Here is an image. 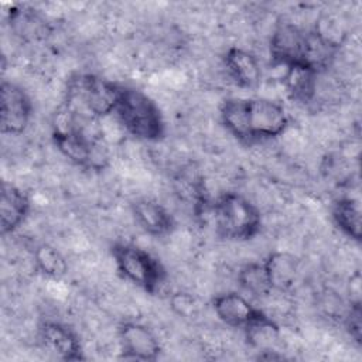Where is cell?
I'll return each instance as SVG.
<instances>
[{"label": "cell", "mask_w": 362, "mask_h": 362, "mask_svg": "<svg viewBox=\"0 0 362 362\" xmlns=\"http://www.w3.org/2000/svg\"><path fill=\"white\" fill-rule=\"evenodd\" d=\"M219 120L243 144L276 139L290 126L284 105L269 98H226L219 105Z\"/></svg>", "instance_id": "6da1fadb"}, {"label": "cell", "mask_w": 362, "mask_h": 362, "mask_svg": "<svg viewBox=\"0 0 362 362\" xmlns=\"http://www.w3.org/2000/svg\"><path fill=\"white\" fill-rule=\"evenodd\" d=\"M99 122L74 113L61 105L52 119V143L61 156L74 165L100 171L107 167L110 156Z\"/></svg>", "instance_id": "7a4b0ae2"}, {"label": "cell", "mask_w": 362, "mask_h": 362, "mask_svg": "<svg viewBox=\"0 0 362 362\" xmlns=\"http://www.w3.org/2000/svg\"><path fill=\"white\" fill-rule=\"evenodd\" d=\"M113 115L124 132L136 140L156 143L165 137L167 127L160 106L139 88L120 86Z\"/></svg>", "instance_id": "3957f363"}, {"label": "cell", "mask_w": 362, "mask_h": 362, "mask_svg": "<svg viewBox=\"0 0 362 362\" xmlns=\"http://www.w3.org/2000/svg\"><path fill=\"white\" fill-rule=\"evenodd\" d=\"M120 86L95 74H74L66 81L61 105L74 113L102 120L115 113Z\"/></svg>", "instance_id": "277c9868"}, {"label": "cell", "mask_w": 362, "mask_h": 362, "mask_svg": "<svg viewBox=\"0 0 362 362\" xmlns=\"http://www.w3.org/2000/svg\"><path fill=\"white\" fill-rule=\"evenodd\" d=\"M209 218L216 233L233 242L250 240L262 229L260 209L249 198L233 191L222 192L212 201Z\"/></svg>", "instance_id": "5b68a950"}, {"label": "cell", "mask_w": 362, "mask_h": 362, "mask_svg": "<svg viewBox=\"0 0 362 362\" xmlns=\"http://www.w3.org/2000/svg\"><path fill=\"white\" fill-rule=\"evenodd\" d=\"M110 255L119 276L144 293L154 296L164 286V264L140 245L117 240L110 246Z\"/></svg>", "instance_id": "8992f818"}, {"label": "cell", "mask_w": 362, "mask_h": 362, "mask_svg": "<svg viewBox=\"0 0 362 362\" xmlns=\"http://www.w3.org/2000/svg\"><path fill=\"white\" fill-rule=\"evenodd\" d=\"M215 315L225 325L239 328L249 334L263 327H276V321L262 308L253 305L243 294L226 291L215 296L211 301Z\"/></svg>", "instance_id": "52a82bcc"}, {"label": "cell", "mask_w": 362, "mask_h": 362, "mask_svg": "<svg viewBox=\"0 0 362 362\" xmlns=\"http://www.w3.org/2000/svg\"><path fill=\"white\" fill-rule=\"evenodd\" d=\"M308 31L310 30L290 21L277 23L269 40V55L272 62L283 68L290 65L308 66Z\"/></svg>", "instance_id": "ba28073f"}, {"label": "cell", "mask_w": 362, "mask_h": 362, "mask_svg": "<svg viewBox=\"0 0 362 362\" xmlns=\"http://www.w3.org/2000/svg\"><path fill=\"white\" fill-rule=\"evenodd\" d=\"M34 106L27 90L16 82L3 79L0 85V127L3 134L17 136L25 132Z\"/></svg>", "instance_id": "9c48e42d"}, {"label": "cell", "mask_w": 362, "mask_h": 362, "mask_svg": "<svg viewBox=\"0 0 362 362\" xmlns=\"http://www.w3.org/2000/svg\"><path fill=\"white\" fill-rule=\"evenodd\" d=\"M116 332L122 358L132 361L158 359L163 346L148 325L136 320H124L117 325Z\"/></svg>", "instance_id": "30bf717a"}, {"label": "cell", "mask_w": 362, "mask_h": 362, "mask_svg": "<svg viewBox=\"0 0 362 362\" xmlns=\"http://www.w3.org/2000/svg\"><path fill=\"white\" fill-rule=\"evenodd\" d=\"M37 342L54 359L75 362L85 358L76 331L59 321H42L37 328Z\"/></svg>", "instance_id": "8fae6325"}, {"label": "cell", "mask_w": 362, "mask_h": 362, "mask_svg": "<svg viewBox=\"0 0 362 362\" xmlns=\"http://www.w3.org/2000/svg\"><path fill=\"white\" fill-rule=\"evenodd\" d=\"M31 199L18 185L1 181L0 184V230L1 235L14 233L28 218Z\"/></svg>", "instance_id": "7c38bea8"}, {"label": "cell", "mask_w": 362, "mask_h": 362, "mask_svg": "<svg viewBox=\"0 0 362 362\" xmlns=\"http://www.w3.org/2000/svg\"><path fill=\"white\" fill-rule=\"evenodd\" d=\"M132 216L137 226L154 238L167 236L174 232L177 223L173 214L153 198H139L132 204Z\"/></svg>", "instance_id": "4fadbf2b"}, {"label": "cell", "mask_w": 362, "mask_h": 362, "mask_svg": "<svg viewBox=\"0 0 362 362\" xmlns=\"http://www.w3.org/2000/svg\"><path fill=\"white\" fill-rule=\"evenodd\" d=\"M223 66L229 79L240 89H256L262 82V65L257 57L242 47H230L223 55Z\"/></svg>", "instance_id": "5bb4252c"}, {"label": "cell", "mask_w": 362, "mask_h": 362, "mask_svg": "<svg viewBox=\"0 0 362 362\" xmlns=\"http://www.w3.org/2000/svg\"><path fill=\"white\" fill-rule=\"evenodd\" d=\"M318 75V72L305 65L286 66L281 83L287 98L298 105L311 103L317 95Z\"/></svg>", "instance_id": "9a60e30c"}, {"label": "cell", "mask_w": 362, "mask_h": 362, "mask_svg": "<svg viewBox=\"0 0 362 362\" xmlns=\"http://www.w3.org/2000/svg\"><path fill=\"white\" fill-rule=\"evenodd\" d=\"M362 212L354 197H338L331 204V219L335 228L348 239L359 243L362 238Z\"/></svg>", "instance_id": "2e32d148"}, {"label": "cell", "mask_w": 362, "mask_h": 362, "mask_svg": "<svg viewBox=\"0 0 362 362\" xmlns=\"http://www.w3.org/2000/svg\"><path fill=\"white\" fill-rule=\"evenodd\" d=\"M273 291H287L298 274V260L288 252H272L263 259Z\"/></svg>", "instance_id": "e0dca14e"}, {"label": "cell", "mask_w": 362, "mask_h": 362, "mask_svg": "<svg viewBox=\"0 0 362 362\" xmlns=\"http://www.w3.org/2000/svg\"><path fill=\"white\" fill-rule=\"evenodd\" d=\"M236 280L239 287L255 298L267 297L273 291L263 260L245 263L239 269Z\"/></svg>", "instance_id": "ac0fdd59"}, {"label": "cell", "mask_w": 362, "mask_h": 362, "mask_svg": "<svg viewBox=\"0 0 362 362\" xmlns=\"http://www.w3.org/2000/svg\"><path fill=\"white\" fill-rule=\"evenodd\" d=\"M34 263L37 270L48 279H62L68 272L65 257L51 245L41 243L34 249Z\"/></svg>", "instance_id": "d6986e66"}, {"label": "cell", "mask_w": 362, "mask_h": 362, "mask_svg": "<svg viewBox=\"0 0 362 362\" xmlns=\"http://www.w3.org/2000/svg\"><path fill=\"white\" fill-rule=\"evenodd\" d=\"M344 324L349 337L359 345L362 342V310L359 300L351 301L344 318Z\"/></svg>", "instance_id": "ffe728a7"}]
</instances>
